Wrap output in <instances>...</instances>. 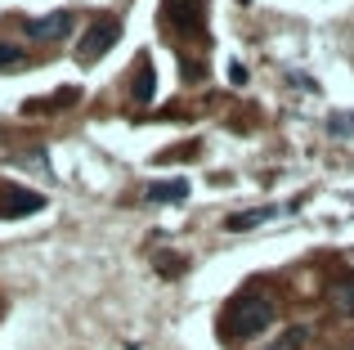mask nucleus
<instances>
[{
  "label": "nucleus",
  "mask_w": 354,
  "mask_h": 350,
  "mask_svg": "<svg viewBox=\"0 0 354 350\" xmlns=\"http://www.w3.org/2000/svg\"><path fill=\"white\" fill-rule=\"evenodd\" d=\"M278 319V306H274V297L269 292H260V288H247L242 297L229 301V315H225V333L229 337H256V333H265L269 324Z\"/></svg>",
  "instance_id": "nucleus-1"
},
{
  "label": "nucleus",
  "mask_w": 354,
  "mask_h": 350,
  "mask_svg": "<svg viewBox=\"0 0 354 350\" xmlns=\"http://www.w3.org/2000/svg\"><path fill=\"white\" fill-rule=\"evenodd\" d=\"M117 36H121V23H117V18H99V23L90 27L86 36H81V45H77V63H95V59H104V54L117 45Z\"/></svg>",
  "instance_id": "nucleus-2"
},
{
  "label": "nucleus",
  "mask_w": 354,
  "mask_h": 350,
  "mask_svg": "<svg viewBox=\"0 0 354 350\" xmlns=\"http://www.w3.org/2000/svg\"><path fill=\"white\" fill-rule=\"evenodd\" d=\"M166 23L180 27V32H198L202 27V14H207V0H166Z\"/></svg>",
  "instance_id": "nucleus-3"
},
{
  "label": "nucleus",
  "mask_w": 354,
  "mask_h": 350,
  "mask_svg": "<svg viewBox=\"0 0 354 350\" xmlns=\"http://www.w3.org/2000/svg\"><path fill=\"white\" fill-rule=\"evenodd\" d=\"M41 207H45V198L32 189H0V220L5 216H36Z\"/></svg>",
  "instance_id": "nucleus-4"
},
{
  "label": "nucleus",
  "mask_w": 354,
  "mask_h": 350,
  "mask_svg": "<svg viewBox=\"0 0 354 350\" xmlns=\"http://www.w3.org/2000/svg\"><path fill=\"white\" fill-rule=\"evenodd\" d=\"M68 27H72V14L59 9V14H50V18L27 23V36H32V41H59V36H68Z\"/></svg>",
  "instance_id": "nucleus-5"
},
{
  "label": "nucleus",
  "mask_w": 354,
  "mask_h": 350,
  "mask_svg": "<svg viewBox=\"0 0 354 350\" xmlns=\"http://www.w3.org/2000/svg\"><path fill=\"white\" fill-rule=\"evenodd\" d=\"M328 297H332V306H337V315L354 319V274H337Z\"/></svg>",
  "instance_id": "nucleus-6"
},
{
  "label": "nucleus",
  "mask_w": 354,
  "mask_h": 350,
  "mask_svg": "<svg viewBox=\"0 0 354 350\" xmlns=\"http://www.w3.org/2000/svg\"><path fill=\"white\" fill-rule=\"evenodd\" d=\"M189 198V180H162L148 184V202H184Z\"/></svg>",
  "instance_id": "nucleus-7"
},
{
  "label": "nucleus",
  "mask_w": 354,
  "mask_h": 350,
  "mask_svg": "<svg viewBox=\"0 0 354 350\" xmlns=\"http://www.w3.org/2000/svg\"><path fill=\"white\" fill-rule=\"evenodd\" d=\"M278 216V207H260V211H247V216H229L225 220V229H256V225H265V220H274Z\"/></svg>",
  "instance_id": "nucleus-8"
},
{
  "label": "nucleus",
  "mask_w": 354,
  "mask_h": 350,
  "mask_svg": "<svg viewBox=\"0 0 354 350\" xmlns=\"http://www.w3.org/2000/svg\"><path fill=\"white\" fill-rule=\"evenodd\" d=\"M153 99V63L139 59V81H135V104H148Z\"/></svg>",
  "instance_id": "nucleus-9"
},
{
  "label": "nucleus",
  "mask_w": 354,
  "mask_h": 350,
  "mask_svg": "<svg viewBox=\"0 0 354 350\" xmlns=\"http://www.w3.org/2000/svg\"><path fill=\"white\" fill-rule=\"evenodd\" d=\"M328 131L337 135V140H354V113H332L328 117Z\"/></svg>",
  "instance_id": "nucleus-10"
},
{
  "label": "nucleus",
  "mask_w": 354,
  "mask_h": 350,
  "mask_svg": "<svg viewBox=\"0 0 354 350\" xmlns=\"http://www.w3.org/2000/svg\"><path fill=\"white\" fill-rule=\"evenodd\" d=\"M18 68H27L23 50L18 45H0V72H18Z\"/></svg>",
  "instance_id": "nucleus-11"
},
{
  "label": "nucleus",
  "mask_w": 354,
  "mask_h": 350,
  "mask_svg": "<svg viewBox=\"0 0 354 350\" xmlns=\"http://www.w3.org/2000/svg\"><path fill=\"white\" fill-rule=\"evenodd\" d=\"M305 337H310L305 328H292V333H287V337H283V342H278L274 350H296V346H305Z\"/></svg>",
  "instance_id": "nucleus-12"
},
{
  "label": "nucleus",
  "mask_w": 354,
  "mask_h": 350,
  "mask_svg": "<svg viewBox=\"0 0 354 350\" xmlns=\"http://www.w3.org/2000/svg\"><path fill=\"white\" fill-rule=\"evenodd\" d=\"M238 5H251V0H238Z\"/></svg>",
  "instance_id": "nucleus-13"
}]
</instances>
